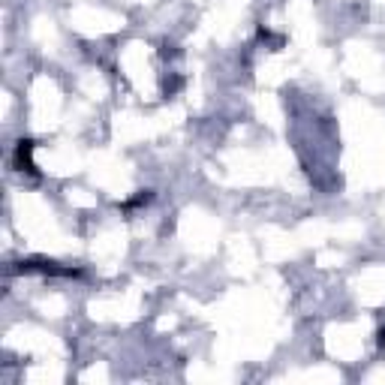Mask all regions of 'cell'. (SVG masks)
<instances>
[{"label":"cell","mask_w":385,"mask_h":385,"mask_svg":"<svg viewBox=\"0 0 385 385\" xmlns=\"http://www.w3.org/2000/svg\"><path fill=\"white\" fill-rule=\"evenodd\" d=\"M15 274H60V277H73L78 274L76 268H60V262H52V259H22L18 265L13 268Z\"/></svg>","instance_id":"cell-1"},{"label":"cell","mask_w":385,"mask_h":385,"mask_svg":"<svg viewBox=\"0 0 385 385\" xmlns=\"http://www.w3.org/2000/svg\"><path fill=\"white\" fill-rule=\"evenodd\" d=\"M15 169L36 175V166H34V141H30V139L18 141V148H15Z\"/></svg>","instance_id":"cell-2"},{"label":"cell","mask_w":385,"mask_h":385,"mask_svg":"<svg viewBox=\"0 0 385 385\" xmlns=\"http://www.w3.org/2000/svg\"><path fill=\"white\" fill-rule=\"evenodd\" d=\"M379 346L385 349V328H379Z\"/></svg>","instance_id":"cell-3"}]
</instances>
